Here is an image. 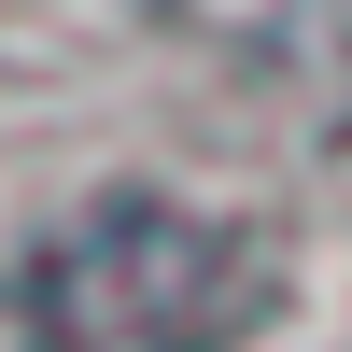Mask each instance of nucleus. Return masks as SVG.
<instances>
[{
  "mask_svg": "<svg viewBox=\"0 0 352 352\" xmlns=\"http://www.w3.org/2000/svg\"><path fill=\"white\" fill-rule=\"evenodd\" d=\"M282 296L268 240L197 197H99L28 268V352H226Z\"/></svg>",
  "mask_w": 352,
  "mask_h": 352,
  "instance_id": "nucleus-1",
  "label": "nucleus"
}]
</instances>
